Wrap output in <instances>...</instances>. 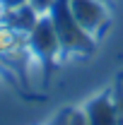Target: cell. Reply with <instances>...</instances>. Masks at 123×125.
<instances>
[{
  "instance_id": "277c9868",
  "label": "cell",
  "mask_w": 123,
  "mask_h": 125,
  "mask_svg": "<svg viewBox=\"0 0 123 125\" xmlns=\"http://www.w3.org/2000/svg\"><path fill=\"white\" fill-rule=\"evenodd\" d=\"M82 108H85L87 118H89V125H118L121 108H118V101H116L111 89L92 96Z\"/></svg>"
},
{
  "instance_id": "5b68a950",
  "label": "cell",
  "mask_w": 123,
  "mask_h": 125,
  "mask_svg": "<svg viewBox=\"0 0 123 125\" xmlns=\"http://www.w3.org/2000/svg\"><path fill=\"white\" fill-rule=\"evenodd\" d=\"M39 12L31 7L29 2H24V5H19V7H12V10H5V27H10V29H15L17 34H22V36H27L34 27H36V22H39Z\"/></svg>"
},
{
  "instance_id": "52a82bcc",
  "label": "cell",
  "mask_w": 123,
  "mask_h": 125,
  "mask_svg": "<svg viewBox=\"0 0 123 125\" xmlns=\"http://www.w3.org/2000/svg\"><path fill=\"white\" fill-rule=\"evenodd\" d=\"M27 2H29L31 7H34V10H36V12H39V15H48V12H51V7H53V2H56V0H27Z\"/></svg>"
},
{
  "instance_id": "ba28073f",
  "label": "cell",
  "mask_w": 123,
  "mask_h": 125,
  "mask_svg": "<svg viewBox=\"0 0 123 125\" xmlns=\"http://www.w3.org/2000/svg\"><path fill=\"white\" fill-rule=\"evenodd\" d=\"M27 0H0V7L2 10H12V7H19V5H24Z\"/></svg>"
},
{
  "instance_id": "6da1fadb",
  "label": "cell",
  "mask_w": 123,
  "mask_h": 125,
  "mask_svg": "<svg viewBox=\"0 0 123 125\" xmlns=\"http://www.w3.org/2000/svg\"><path fill=\"white\" fill-rule=\"evenodd\" d=\"M48 17L53 22L56 34H58L61 55L63 53H92L97 48V41L77 24V19L73 17L70 0H56L51 12H48Z\"/></svg>"
},
{
  "instance_id": "7a4b0ae2",
  "label": "cell",
  "mask_w": 123,
  "mask_h": 125,
  "mask_svg": "<svg viewBox=\"0 0 123 125\" xmlns=\"http://www.w3.org/2000/svg\"><path fill=\"white\" fill-rule=\"evenodd\" d=\"M27 48L29 53L39 60L41 70H44V82L51 79L53 67L58 65V55H61V43H58V34L53 29V22L48 15H41L36 27L27 34Z\"/></svg>"
},
{
  "instance_id": "3957f363",
  "label": "cell",
  "mask_w": 123,
  "mask_h": 125,
  "mask_svg": "<svg viewBox=\"0 0 123 125\" xmlns=\"http://www.w3.org/2000/svg\"><path fill=\"white\" fill-rule=\"evenodd\" d=\"M70 12L77 19V24L92 36L94 41L106 31L111 15L101 0H70Z\"/></svg>"
},
{
  "instance_id": "8992f818",
  "label": "cell",
  "mask_w": 123,
  "mask_h": 125,
  "mask_svg": "<svg viewBox=\"0 0 123 125\" xmlns=\"http://www.w3.org/2000/svg\"><path fill=\"white\" fill-rule=\"evenodd\" d=\"M68 125H89V118H87V113H85L82 106L68 111Z\"/></svg>"
}]
</instances>
